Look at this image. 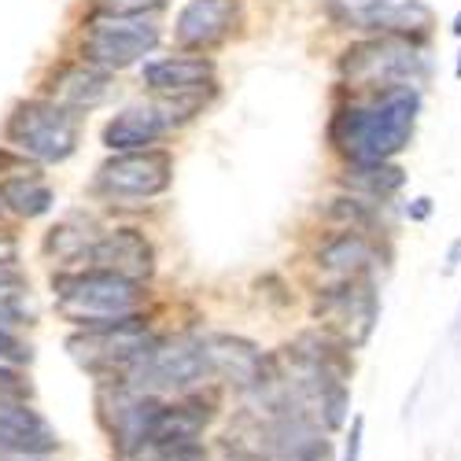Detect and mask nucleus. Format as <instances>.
Returning <instances> with one entry per match:
<instances>
[{"mask_svg": "<svg viewBox=\"0 0 461 461\" xmlns=\"http://www.w3.org/2000/svg\"><path fill=\"white\" fill-rule=\"evenodd\" d=\"M420 111L417 89L373 93L366 104L343 107L332 119V140L351 163H388L410 144Z\"/></svg>", "mask_w": 461, "mask_h": 461, "instance_id": "1", "label": "nucleus"}, {"mask_svg": "<svg viewBox=\"0 0 461 461\" xmlns=\"http://www.w3.org/2000/svg\"><path fill=\"white\" fill-rule=\"evenodd\" d=\"M429 59L410 37H369L343 52L339 74L358 89L392 93V89H417L429 78Z\"/></svg>", "mask_w": 461, "mask_h": 461, "instance_id": "2", "label": "nucleus"}, {"mask_svg": "<svg viewBox=\"0 0 461 461\" xmlns=\"http://www.w3.org/2000/svg\"><path fill=\"white\" fill-rule=\"evenodd\" d=\"M52 292H56V306L86 329L104 325V321H119L137 314L144 288L137 281L114 277L104 270H82V274H59L52 277Z\"/></svg>", "mask_w": 461, "mask_h": 461, "instance_id": "3", "label": "nucleus"}, {"mask_svg": "<svg viewBox=\"0 0 461 461\" xmlns=\"http://www.w3.org/2000/svg\"><path fill=\"white\" fill-rule=\"evenodd\" d=\"M8 144L37 163H63L78 148V114L52 100H26L8 119Z\"/></svg>", "mask_w": 461, "mask_h": 461, "instance_id": "4", "label": "nucleus"}, {"mask_svg": "<svg viewBox=\"0 0 461 461\" xmlns=\"http://www.w3.org/2000/svg\"><path fill=\"white\" fill-rule=\"evenodd\" d=\"M151 348H156V336L148 332V321L140 314L93 325L67 339V351L78 366L93 373H119V376H126Z\"/></svg>", "mask_w": 461, "mask_h": 461, "instance_id": "5", "label": "nucleus"}, {"mask_svg": "<svg viewBox=\"0 0 461 461\" xmlns=\"http://www.w3.org/2000/svg\"><path fill=\"white\" fill-rule=\"evenodd\" d=\"M203 376H211V358L203 339H156V348L119 380L140 395L159 399L163 392H188Z\"/></svg>", "mask_w": 461, "mask_h": 461, "instance_id": "6", "label": "nucleus"}, {"mask_svg": "<svg viewBox=\"0 0 461 461\" xmlns=\"http://www.w3.org/2000/svg\"><path fill=\"white\" fill-rule=\"evenodd\" d=\"M159 45V26L148 15L137 19H111V15H96L86 30L82 41V56L86 63L100 67V70H122L130 63H137L144 52H151Z\"/></svg>", "mask_w": 461, "mask_h": 461, "instance_id": "7", "label": "nucleus"}, {"mask_svg": "<svg viewBox=\"0 0 461 461\" xmlns=\"http://www.w3.org/2000/svg\"><path fill=\"white\" fill-rule=\"evenodd\" d=\"M314 311L332 329V336L339 343L362 348L380 318V299H376V288L369 277H351V281H336V285L321 288Z\"/></svg>", "mask_w": 461, "mask_h": 461, "instance_id": "8", "label": "nucleus"}, {"mask_svg": "<svg viewBox=\"0 0 461 461\" xmlns=\"http://www.w3.org/2000/svg\"><path fill=\"white\" fill-rule=\"evenodd\" d=\"M174 181V159L159 148L126 151L96 170V188L111 200H156Z\"/></svg>", "mask_w": 461, "mask_h": 461, "instance_id": "9", "label": "nucleus"}, {"mask_svg": "<svg viewBox=\"0 0 461 461\" xmlns=\"http://www.w3.org/2000/svg\"><path fill=\"white\" fill-rule=\"evenodd\" d=\"M332 15L348 26L376 30L380 37H425L432 12L425 0H332Z\"/></svg>", "mask_w": 461, "mask_h": 461, "instance_id": "10", "label": "nucleus"}, {"mask_svg": "<svg viewBox=\"0 0 461 461\" xmlns=\"http://www.w3.org/2000/svg\"><path fill=\"white\" fill-rule=\"evenodd\" d=\"M240 0H188L174 23L177 45L188 52H203L221 45L240 26Z\"/></svg>", "mask_w": 461, "mask_h": 461, "instance_id": "11", "label": "nucleus"}, {"mask_svg": "<svg viewBox=\"0 0 461 461\" xmlns=\"http://www.w3.org/2000/svg\"><path fill=\"white\" fill-rule=\"evenodd\" d=\"M207 358H211V373L225 376L229 384H237L244 395H251L255 388H262L266 376L274 373V358L262 355L251 339L244 336H229V332H218V336H207Z\"/></svg>", "mask_w": 461, "mask_h": 461, "instance_id": "12", "label": "nucleus"}, {"mask_svg": "<svg viewBox=\"0 0 461 461\" xmlns=\"http://www.w3.org/2000/svg\"><path fill=\"white\" fill-rule=\"evenodd\" d=\"M93 270L126 277V281H148L151 270H156V251L151 244L137 233V229H114V233H104L96 240V248L89 251Z\"/></svg>", "mask_w": 461, "mask_h": 461, "instance_id": "13", "label": "nucleus"}, {"mask_svg": "<svg viewBox=\"0 0 461 461\" xmlns=\"http://www.w3.org/2000/svg\"><path fill=\"white\" fill-rule=\"evenodd\" d=\"M49 96L52 104L67 111H93L111 96V74L93 67V63H67L49 78Z\"/></svg>", "mask_w": 461, "mask_h": 461, "instance_id": "14", "label": "nucleus"}, {"mask_svg": "<svg viewBox=\"0 0 461 461\" xmlns=\"http://www.w3.org/2000/svg\"><path fill=\"white\" fill-rule=\"evenodd\" d=\"M167 130L170 126L156 104H133L104 126V144L111 151H119V156H126V151H148Z\"/></svg>", "mask_w": 461, "mask_h": 461, "instance_id": "15", "label": "nucleus"}, {"mask_svg": "<svg viewBox=\"0 0 461 461\" xmlns=\"http://www.w3.org/2000/svg\"><path fill=\"white\" fill-rule=\"evenodd\" d=\"M144 86L159 96H181V93H200L211 89L214 63L203 56H167L156 63H144Z\"/></svg>", "mask_w": 461, "mask_h": 461, "instance_id": "16", "label": "nucleus"}, {"mask_svg": "<svg viewBox=\"0 0 461 461\" xmlns=\"http://www.w3.org/2000/svg\"><path fill=\"white\" fill-rule=\"evenodd\" d=\"M318 266L329 270L336 281L366 277L376 266V248L369 244V237L355 233V229H343V233H336L318 248Z\"/></svg>", "mask_w": 461, "mask_h": 461, "instance_id": "17", "label": "nucleus"}, {"mask_svg": "<svg viewBox=\"0 0 461 461\" xmlns=\"http://www.w3.org/2000/svg\"><path fill=\"white\" fill-rule=\"evenodd\" d=\"M96 240H100V233L93 229L89 218H67V221H59L49 233L45 251L56 255L59 262H78V258L89 262V251L96 248Z\"/></svg>", "mask_w": 461, "mask_h": 461, "instance_id": "18", "label": "nucleus"}, {"mask_svg": "<svg viewBox=\"0 0 461 461\" xmlns=\"http://www.w3.org/2000/svg\"><path fill=\"white\" fill-rule=\"evenodd\" d=\"M0 203L15 211L19 218H41L45 211H52L56 196L37 177H8V181H0Z\"/></svg>", "mask_w": 461, "mask_h": 461, "instance_id": "19", "label": "nucleus"}, {"mask_svg": "<svg viewBox=\"0 0 461 461\" xmlns=\"http://www.w3.org/2000/svg\"><path fill=\"white\" fill-rule=\"evenodd\" d=\"M406 174L392 163H351L343 170V185L355 188V192H366L369 200H388L402 188Z\"/></svg>", "mask_w": 461, "mask_h": 461, "instance_id": "20", "label": "nucleus"}, {"mask_svg": "<svg viewBox=\"0 0 461 461\" xmlns=\"http://www.w3.org/2000/svg\"><path fill=\"white\" fill-rule=\"evenodd\" d=\"M0 429L26 432V436H56L49 429V420L37 410H30V402H0Z\"/></svg>", "mask_w": 461, "mask_h": 461, "instance_id": "21", "label": "nucleus"}, {"mask_svg": "<svg viewBox=\"0 0 461 461\" xmlns=\"http://www.w3.org/2000/svg\"><path fill=\"white\" fill-rule=\"evenodd\" d=\"M207 96H211V89L203 93H181V96H163V100H156V107L163 111V119H167V126H181V122H188L192 114H200L203 107H207Z\"/></svg>", "mask_w": 461, "mask_h": 461, "instance_id": "22", "label": "nucleus"}, {"mask_svg": "<svg viewBox=\"0 0 461 461\" xmlns=\"http://www.w3.org/2000/svg\"><path fill=\"white\" fill-rule=\"evenodd\" d=\"M119 461H203V447H163V443H144L130 454H122Z\"/></svg>", "mask_w": 461, "mask_h": 461, "instance_id": "23", "label": "nucleus"}, {"mask_svg": "<svg viewBox=\"0 0 461 461\" xmlns=\"http://www.w3.org/2000/svg\"><path fill=\"white\" fill-rule=\"evenodd\" d=\"M167 0H93L96 15H111V19H137L144 12L163 8Z\"/></svg>", "mask_w": 461, "mask_h": 461, "instance_id": "24", "label": "nucleus"}, {"mask_svg": "<svg viewBox=\"0 0 461 461\" xmlns=\"http://www.w3.org/2000/svg\"><path fill=\"white\" fill-rule=\"evenodd\" d=\"M329 218H339V221H348L355 233H362V229L373 225V214H369V203L362 200H348V196H339L329 203Z\"/></svg>", "mask_w": 461, "mask_h": 461, "instance_id": "25", "label": "nucleus"}, {"mask_svg": "<svg viewBox=\"0 0 461 461\" xmlns=\"http://www.w3.org/2000/svg\"><path fill=\"white\" fill-rule=\"evenodd\" d=\"M30 399V384L15 366H0V402H26Z\"/></svg>", "mask_w": 461, "mask_h": 461, "instance_id": "26", "label": "nucleus"}, {"mask_svg": "<svg viewBox=\"0 0 461 461\" xmlns=\"http://www.w3.org/2000/svg\"><path fill=\"white\" fill-rule=\"evenodd\" d=\"M23 362H30V343L0 329V366H23Z\"/></svg>", "mask_w": 461, "mask_h": 461, "instance_id": "27", "label": "nucleus"}, {"mask_svg": "<svg viewBox=\"0 0 461 461\" xmlns=\"http://www.w3.org/2000/svg\"><path fill=\"white\" fill-rule=\"evenodd\" d=\"M30 285L26 277L15 270V266H0V303H8V299H26Z\"/></svg>", "mask_w": 461, "mask_h": 461, "instance_id": "28", "label": "nucleus"}, {"mask_svg": "<svg viewBox=\"0 0 461 461\" xmlns=\"http://www.w3.org/2000/svg\"><path fill=\"white\" fill-rule=\"evenodd\" d=\"M362 432H366V420H362V417H355V420H351L348 447H343V461H362Z\"/></svg>", "mask_w": 461, "mask_h": 461, "instance_id": "29", "label": "nucleus"}, {"mask_svg": "<svg viewBox=\"0 0 461 461\" xmlns=\"http://www.w3.org/2000/svg\"><path fill=\"white\" fill-rule=\"evenodd\" d=\"M15 258H19V240L8 229H0V266H15Z\"/></svg>", "mask_w": 461, "mask_h": 461, "instance_id": "30", "label": "nucleus"}, {"mask_svg": "<svg viewBox=\"0 0 461 461\" xmlns=\"http://www.w3.org/2000/svg\"><path fill=\"white\" fill-rule=\"evenodd\" d=\"M406 214H410L413 221H425V218L432 214V200H429V196H417V200L406 207Z\"/></svg>", "mask_w": 461, "mask_h": 461, "instance_id": "31", "label": "nucleus"}, {"mask_svg": "<svg viewBox=\"0 0 461 461\" xmlns=\"http://www.w3.org/2000/svg\"><path fill=\"white\" fill-rule=\"evenodd\" d=\"M457 266H461V240L450 248V255H447V270H457Z\"/></svg>", "mask_w": 461, "mask_h": 461, "instance_id": "32", "label": "nucleus"}, {"mask_svg": "<svg viewBox=\"0 0 461 461\" xmlns=\"http://www.w3.org/2000/svg\"><path fill=\"white\" fill-rule=\"evenodd\" d=\"M454 33L461 37V12H457V19H454Z\"/></svg>", "mask_w": 461, "mask_h": 461, "instance_id": "33", "label": "nucleus"}, {"mask_svg": "<svg viewBox=\"0 0 461 461\" xmlns=\"http://www.w3.org/2000/svg\"><path fill=\"white\" fill-rule=\"evenodd\" d=\"M454 74H457V82H461V52H457V70Z\"/></svg>", "mask_w": 461, "mask_h": 461, "instance_id": "34", "label": "nucleus"}, {"mask_svg": "<svg viewBox=\"0 0 461 461\" xmlns=\"http://www.w3.org/2000/svg\"><path fill=\"white\" fill-rule=\"evenodd\" d=\"M457 332H461V314H457Z\"/></svg>", "mask_w": 461, "mask_h": 461, "instance_id": "35", "label": "nucleus"}]
</instances>
